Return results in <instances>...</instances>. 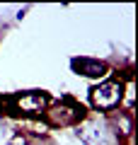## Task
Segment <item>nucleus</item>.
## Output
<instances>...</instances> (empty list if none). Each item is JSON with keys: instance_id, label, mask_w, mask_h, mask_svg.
I'll return each instance as SVG.
<instances>
[{"instance_id": "nucleus-3", "label": "nucleus", "mask_w": 138, "mask_h": 145, "mask_svg": "<svg viewBox=\"0 0 138 145\" xmlns=\"http://www.w3.org/2000/svg\"><path fill=\"white\" fill-rule=\"evenodd\" d=\"M51 104L49 94L39 89L29 92H17L7 97V114H22V116H44L46 106Z\"/></svg>"}, {"instance_id": "nucleus-1", "label": "nucleus", "mask_w": 138, "mask_h": 145, "mask_svg": "<svg viewBox=\"0 0 138 145\" xmlns=\"http://www.w3.org/2000/svg\"><path fill=\"white\" fill-rule=\"evenodd\" d=\"M46 123L53 128H66V126H75L78 121H82L87 116L85 106L80 102H75L73 97H63L61 102H51L44 111Z\"/></svg>"}, {"instance_id": "nucleus-2", "label": "nucleus", "mask_w": 138, "mask_h": 145, "mask_svg": "<svg viewBox=\"0 0 138 145\" xmlns=\"http://www.w3.org/2000/svg\"><path fill=\"white\" fill-rule=\"evenodd\" d=\"M90 102L92 106L97 109V111H114L116 106H121L124 102V80H116V78H109L104 82L95 85L90 89Z\"/></svg>"}, {"instance_id": "nucleus-4", "label": "nucleus", "mask_w": 138, "mask_h": 145, "mask_svg": "<svg viewBox=\"0 0 138 145\" xmlns=\"http://www.w3.org/2000/svg\"><path fill=\"white\" fill-rule=\"evenodd\" d=\"M70 68L78 72V75H85V78H104L109 72V68H107V63H102V61H97V58H73L70 61Z\"/></svg>"}]
</instances>
